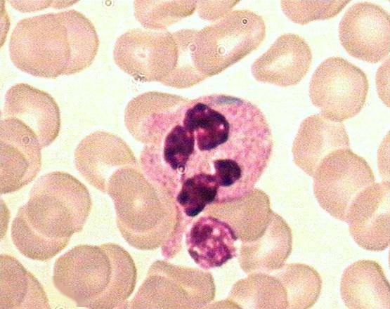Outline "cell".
Here are the masks:
<instances>
[{
    "mask_svg": "<svg viewBox=\"0 0 390 309\" xmlns=\"http://www.w3.org/2000/svg\"><path fill=\"white\" fill-rule=\"evenodd\" d=\"M129 132L144 144L143 173L174 200L181 190H200L214 204L247 195L273 147L261 110L223 93L189 99L152 92L136 106Z\"/></svg>",
    "mask_w": 390,
    "mask_h": 309,
    "instance_id": "6da1fadb",
    "label": "cell"
},
{
    "mask_svg": "<svg viewBox=\"0 0 390 309\" xmlns=\"http://www.w3.org/2000/svg\"><path fill=\"white\" fill-rule=\"evenodd\" d=\"M91 208L89 192L82 183L65 172L47 173L18 210L11 225L13 243L25 257L48 261L82 230Z\"/></svg>",
    "mask_w": 390,
    "mask_h": 309,
    "instance_id": "7a4b0ae2",
    "label": "cell"
},
{
    "mask_svg": "<svg viewBox=\"0 0 390 309\" xmlns=\"http://www.w3.org/2000/svg\"><path fill=\"white\" fill-rule=\"evenodd\" d=\"M98 46L92 22L70 9L19 20L10 37L9 55L14 65L26 73L56 78L88 67Z\"/></svg>",
    "mask_w": 390,
    "mask_h": 309,
    "instance_id": "3957f363",
    "label": "cell"
},
{
    "mask_svg": "<svg viewBox=\"0 0 390 309\" xmlns=\"http://www.w3.org/2000/svg\"><path fill=\"white\" fill-rule=\"evenodd\" d=\"M56 288L79 307L128 308L136 282L130 254L114 243L75 246L58 257L53 266Z\"/></svg>",
    "mask_w": 390,
    "mask_h": 309,
    "instance_id": "277c9868",
    "label": "cell"
},
{
    "mask_svg": "<svg viewBox=\"0 0 390 309\" xmlns=\"http://www.w3.org/2000/svg\"><path fill=\"white\" fill-rule=\"evenodd\" d=\"M107 193L113 201L121 235L137 249H157L184 226L185 217L174 200L139 166H126L114 172Z\"/></svg>",
    "mask_w": 390,
    "mask_h": 309,
    "instance_id": "5b68a950",
    "label": "cell"
},
{
    "mask_svg": "<svg viewBox=\"0 0 390 309\" xmlns=\"http://www.w3.org/2000/svg\"><path fill=\"white\" fill-rule=\"evenodd\" d=\"M368 88L362 70L341 57H331L315 70L308 93L311 103L323 117L342 123L360 112Z\"/></svg>",
    "mask_w": 390,
    "mask_h": 309,
    "instance_id": "8992f818",
    "label": "cell"
},
{
    "mask_svg": "<svg viewBox=\"0 0 390 309\" xmlns=\"http://www.w3.org/2000/svg\"><path fill=\"white\" fill-rule=\"evenodd\" d=\"M312 177L314 195L320 206L344 222L356 197L375 182L369 164L351 149L338 150L328 154Z\"/></svg>",
    "mask_w": 390,
    "mask_h": 309,
    "instance_id": "52a82bcc",
    "label": "cell"
},
{
    "mask_svg": "<svg viewBox=\"0 0 390 309\" xmlns=\"http://www.w3.org/2000/svg\"><path fill=\"white\" fill-rule=\"evenodd\" d=\"M171 34L134 29L116 41L113 58L124 72L143 81H159L169 86L173 68L170 64Z\"/></svg>",
    "mask_w": 390,
    "mask_h": 309,
    "instance_id": "ba28073f",
    "label": "cell"
},
{
    "mask_svg": "<svg viewBox=\"0 0 390 309\" xmlns=\"http://www.w3.org/2000/svg\"><path fill=\"white\" fill-rule=\"evenodd\" d=\"M390 18L381 6L358 2L345 12L338 28L340 43L352 57L376 63L389 53Z\"/></svg>",
    "mask_w": 390,
    "mask_h": 309,
    "instance_id": "9c48e42d",
    "label": "cell"
},
{
    "mask_svg": "<svg viewBox=\"0 0 390 309\" xmlns=\"http://www.w3.org/2000/svg\"><path fill=\"white\" fill-rule=\"evenodd\" d=\"M1 194L17 191L32 182L41 166V146L35 133L12 117L1 120Z\"/></svg>",
    "mask_w": 390,
    "mask_h": 309,
    "instance_id": "30bf717a",
    "label": "cell"
},
{
    "mask_svg": "<svg viewBox=\"0 0 390 309\" xmlns=\"http://www.w3.org/2000/svg\"><path fill=\"white\" fill-rule=\"evenodd\" d=\"M74 165L92 186L107 193L114 172L126 166H138L128 145L118 136L96 131L84 138L74 153Z\"/></svg>",
    "mask_w": 390,
    "mask_h": 309,
    "instance_id": "8fae6325",
    "label": "cell"
},
{
    "mask_svg": "<svg viewBox=\"0 0 390 309\" xmlns=\"http://www.w3.org/2000/svg\"><path fill=\"white\" fill-rule=\"evenodd\" d=\"M355 242L369 251L389 244V182L374 183L363 190L349 206L346 221Z\"/></svg>",
    "mask_w": 390,
    "mask_h": 309,
    "instance_id": "7c38bea8",
    "label": "cell"
},
{
    "mask_svg": "<svg viewBox=\"0 0 390 309\" xmlns=\"http://www.w3.org/2000/svg\"><path fill=\"white\" fill-rule=\"evenodd\" d=\"M312 61V52L299 35L285 33L252 65V73L259 81L281 87L299 84L306 74Z\"/></svg>",
    "mask_w": 390,
    "mask_h": 309,
    "instance_id": "4fadbf2b",
    "label": "cell"
},
{
    "mask_svg": "<svg viewBox=\"0 0 390 309\" xmlns=\"http://www.w3.org/2000/svg\"><path fill=\"white\" fill-rule=\"evenodd\" d=\"M3 112L4 117L17 119L28 126L42 148L58 136L60 114L56 102L48 93L29 84L18 83L7 91Z\"/></svg>",
    "mask_w": 390,
    "mask_h": 309,
    "instance_id": "5bb4252c",
    "label": "cell"
},
{
    "mask_svg": "<svg viewBox=\"0 0 390 309\" xmlns=\"http://www.w3.org/2000/svg\"><path fill=\"white\" fill-rule=\"evenodd\" d=\"M192 220L186 233L188 252L202 269L221 267L238 256V237L231 226L220 217L204 211Z\"/></svg>",
    "mask_w": 390,
    "mask_h": 309,
    "instance_id": "9a60e30c",
    "label": "cell"
},
{
    "mask_svg": "<svg viewBox=\"0 0 390 309\" xmlns=\"http://www.w3.org/2000/svg\"><path fill=\"white\" fill-rule=\"evenodd\" d=\"M342 149H350L344 125L313 114L301 122L292 152L295 164L312 177L325 157Z\"/></svg>",
    "mask_w": 390,
    "mask_h": 309,
    "instance_id": "2e32d148",
    "label": "cell"
},
{
    "mask_svg": "<svg viewBox=\"0 0 390 309\" xmlns=\"http://www.w3.org/2000/svg\"><path fill=\"white\" fill-rule=\"evenodd\" d=\"M292 235L286 221L273 212L264 234L242 243L239 263L246 273H272L282 268L292 251Z\"/></svg>",
    "mask_w": 390,
    "mask_h": 309,
    "instance_id": "e0dca14e",
    "label": "cell"
},
{
    "mask_svg": "<svg viewBox=\"0 0 390 309\" xmlns=\"http://www.w3.org/2000/svg\"><path fill=\"white\" fill-rule=\"evenodd\" d=\"M389 284L381 266L371 260L356 261L344 271L341 296L349 308H387Z\"/></svg>",
    "mask_w": 390,
    "mask_h": 309,
    "instance_id": "ac0fdd59",
    "label": "cell"
},
{
    "mask_svg": "<svg viewBox=\"0 0 390 309\" xmlns=\"http://www.w3.org/2000/svg\"><path fill=\"white\" fill-rule=\"evenodd\" d=\"M204 211L226 221L242 243L259 238L266 231L273 213L268 195L254 188L242 197L209 205Z\"/></svg>",
    "mask_w": 390,
    "mask_h": 309,
    "instance_id": "d6986e66",
    "label": "cell"
},
{
    "mask_svg": "<svg viewBox=\"0 0 390 309\" xmlns=\"http://www.w3.org/2000/svg\"><path fill=\"white\" fill-rule=\"evenodd\" d=\"M0 308H50L37 279L14 257L1 254Z\"/></svg>",
    "mask_w": 390,
    "mask_h": 309,
    "instance_id": "ffe728a7",
    "label": "cell"
},
{
    "mask_svg": "<svg viewBox=\"0 0 390 309\" xmlns=\"http://www.w3.org/2000/svg\"><path fill=\"white\" fill-rule=\"evenodd\" d=\"M228 301L247 308H287L285 289L280 281L268 273L254 272L236 282Z\"/></svg>",
    "mask_w": 390,
    "mask_h": 309,
    "instance_id": "44dd1931",
    "label": "cell"
},
{
    "mask_svg": "<svg viewBox=\"0 0 390 309\" xmlns=\"http://www.w3.org/2000/svg\"><path fill=\"white\" fill-rule=\"evenodd\" d=\"M275 272L285 289L287 308H308L317 301L322 281L312 267L302 263L285 264Z\"/></svg>",
    "mask_w": 390,
    "mask_h": 309,
    "instance_id": "7402d4cb",
    "label": "cell"
},
{
    "mask_svg": "<svg viewBox=\"0 0 390 309\" xmlns=\"http://www.w3.org/2000/svg\"><path fill=\"white\" fill-rule=\"evenodd\" d=\"M350 1H281L285 15L292 22L306 25L337 15Z\"/></svg>",
    "mask_w": 390,
    "mask_h": 309,
    "instance_id": "603a6c76",
    "label": "cell"
}]
</instances>
